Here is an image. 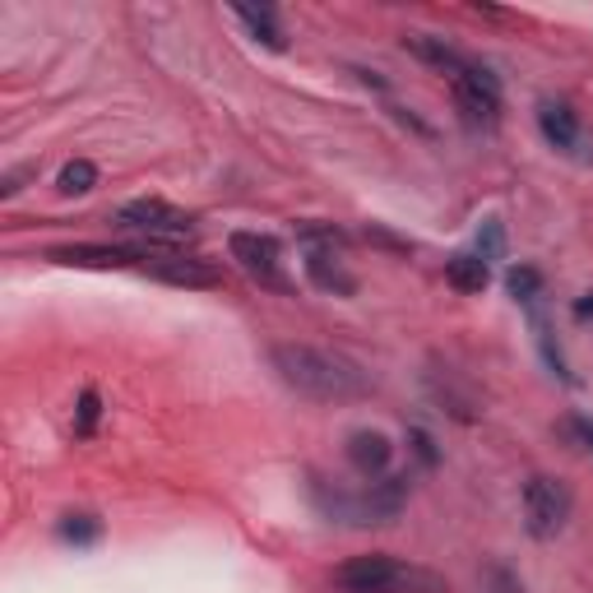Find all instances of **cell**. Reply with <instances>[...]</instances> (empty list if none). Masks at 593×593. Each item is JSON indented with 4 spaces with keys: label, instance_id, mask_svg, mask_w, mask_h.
Instances as JSON below:
<instances>
[{
    "label": "cell",
    "instance_id": "obj_10",
    "mask_svg": "<svg viewBox=\"0 0 593 593\" xmlns=\"http://www.w3.org/2000/svg\"><path fill=\"white\" fill-rule=\"evenodd\" d=\"M306 279L321 292H334V296L358 292V279L344 269V260L334 255V246H306Z\"/></svg>",
    "mask_w": 593,
    "mask_h": 593
},
{
    "label": "cell",
    "instance_id": "obj_6",
    "mask_svg": "<svg viewBox=\"0 0 593 593\" xmlns=\"http://www.w3.org/2000/svg\"><path fill=\"white\" fill-rule=\"evenodd\" d=\"M116 223L130 228V232H144L149 242H163V246L190 242L195 236V219L182 209H172L167 200H130V205L116 209Z\"/></svg>",
    "mask_w": 593,
    "mask_h": 593
},
{
    "label": "cell",
    "instance_id": "obj_4",
    "mask_svg": "<svg viewBox=\"0 0 593 593\" xmlns=\"http://www.w3.org/2000/svg\"><path fill=\"white\" fill-rule=\"evenodd\" d=\"M570 505H575V497H570V487H566L561 478L533 473V478L524 482V528H528L538 543L557 538V533L566 528Z\"/></svg>",
    "mask_w": 593,
    "mask_h": 593
},
{
    "label": "cell",
    "instance_id": "obj_15",
    "mask_svg": "<svg viewBox=\"0 0 593 593\" xmlns=\"http://www.w3.org/2000/svg\"><path fill=\"white\" fill-rule=\"evenodd\" d=\"M445 283L454 288V292H482L487 283H491V269H487V260L482 255H450L445 260Z\"/></svg>",
    "mask_w": 593,
    "mask_h": 593
},
{
    "label": "cell",
    "instance_id": "obj_18",
    "mask_svg": "<svg viewBox=\"0 0 593 593\" xmlns=\"http://www.w3.org/2000/svg\"><path fill=\"white\" fill-rule=\"evenodd\" d=\"M505 288H510V296H520V302H533L538 288H543V274L528 269V265H515V269L505 274Z\"/></svg>",
    "mask_w": 593,
    "mask_h": 593
},
{
    "label": "cell",
    "instance_id": "obj_14",
    "mask_svg": "<svg viewBox=\"0 0 593 593\" xmlns=\"http://www.w3.org/2000/svg\"><path fill=\"white\" fill-rule=\"evenodd\" d=\"M232 14L242 19L246 33L255 37V43H265L269 51H283V47H288V37H283V28H279V14H274L269 5H260V10H255V5H232Z\"/></svg>",
    "mask_w": 593,
    "mask_h": 593
},
{
    "label": "cell",
    "instance_id": "obj_11",
    "mask_svg": "<svg viewBox=\"0 0 593 593\" xmlns=\"http://www.w3.org/2000/svg\"><path fill=\"white\" fill-rule=\"evenodd\" d=\"M344 454H348V464L358 468L362 478H375V473H385V468H389V460H394V445H389L385 431H371V427H362V431H352V437H348Z\"/></svg>",
    "mask_w": 593,
    "mask_h": 593
},
{
    "label": "cell",
    "instance_id": "obj_12",
    "mask_svg": "<svg viewBox=\"0 0 593 593\" xmlns=\"http://www.w3.org/2000/svg\"><path fill=\"white\" fill-rule=\"evenodd\" d=\"M404 51H408V56H418L422 66L450 74V79L468 66V56H464L460 47H450L445 37H431V33H408V37H404Z\"/></svg>",
    "mask_w": 593,
    "mask_h": 593
},
{
    "label": "cell",
    "instance_id": "obj_23",
    "mask_svg": "<svg viewBox=\"0 0 593 593\" xmlns=\"http://www.w3.org/2000/svg\"><path fill=\"white\" fill-rule=\"evenodd\" d=\"M575 315H580V321H589V315H593V292H589V296H584V302L575 306Z\"/></svg>",
    "mask_w": 593,
    "mask_h": 593
},
{
    "label": "cell",
    "instance_id": "obj_3",
    "mask_svg": "<svg viewBox=\"0 0 593 593\" xmlns=\"http://www.w3.org/2000/svg\"><path fill=\"white\" fill-rule=\"evenodd\" d=\"M228 255L251 283H260L269 292H292V279L283 274V246L269 232H232L228 236Z\"/></svg>",
    "mask_w": 593,
    "mask_h": 593
},
{
    "label": "cell",
    "instance_id": "obj_8",
    "mask_svg": "<svg viewBox=\"0 0 593 593\" xmlns=\"http://www.w3.org/2000/svg\"><path fill=\"white\" fill-rule=\"evenodd\" d=\"M325 510L344 524H389L404 510V478L375 482L362 497H334V501H325Z\"/></svg>",
    "mask_w": 593,
    "mask_h": 593
},
{
    "label": "cell",
    "instance_id": "obj_1",
    "mask_svg": "<svg viewBox=\"0 0 593 593\" xmlns=\"http://www.w3.org/2000/svg\"><path fill=\"white\" fill-rule=\"evenodd\" d=\"M274 371L283 375V385H292L306 399L321 404H344V399H362L371 389L367 371L358 362H348L344 352L329 348H311V344H274L269 348Z\"/></svg>",
    "mask_w": 593,
    "mask_h": 593
},
{
    "label": "cell",
    "instance_id": "obj_7",
    "mask_svg": "<svg viewBox=\"0 0 593 593\" xmlns=\"http://www.w3.org/2000/svg\"><path fill=\"white\" fill-rule=\"evenodd\" d=\"M450 89H454V103H460L464 121H473V126H491V121L501 116V79L491 74L487 66L468 61L460 74L450 79Z\"/></svg>",
    "mask_w": 593,
    "mask_h": 593
},
{
    "label": "cell",
    "instance_id": "obj_20",
    "mask_svg": "<svg viewBox=\"0 0 593 593\" xmlns=\"http://www.w3.org/2000/svg\"><path fill=\"white\" fill-rule=\"evenodd\" d=\"M97 412H103V399H97V389H84V399H79V422H74V437H93Z\"/></svg>",
    "mask_w": 593,
    "mask_h": 593
},
{
    "label": "cell",
    "instance_id": "obj_19",
    "mask_svg": "<svg viewBox=\"0 0 593 593\" xmlns=\"http://www.w3.org/2000/svg\"><path fill=\"white\" fill-rule=\"evenodd\" d=\"M478 593H524V584H520L515 575H510L505 566H491L487 575L478 580Z\"/></svg>",
    "mask_w": 593,
    "mask_h": 593
},
{
    "label": "cell",
    "instance_id": "obj_5",
    "mask_svg": "<svg viewBox=\"0 0 593 593\" xmlns=\"http://www.w3.org/2000/svg\"><path fill=\"white\" fill-rule=\"evenodd\" d=\"M140 255H144L140 269L153 274V279L172 283V288H219L223 283V269L219 265L200 260V255H182V251H172L163 242H144Z\"/></svg>",
    "mask_w": 593,
    "mask_h": 593
},
{
    "label": "cell",
    "instance_id": "obj_16",
    "mask_svg": "<svg viewBox=\"0 0 593 593\" xmlns=\"http://www.w3.org/2000/svg\"><path fill=\"white\" fill-rule=\"evenodd\" d=\"M93 186H97V167L89 158H74V163H66L61 176H56V190L61 195H89Z\"/></svg>",
    "mask_w": 593,
    "mask_h": 593
},
{
    "label": "cell",
    "instance_id": "obj_22",
    "mask_svg": "<svg viewBox=\"0 0 593 593\" xmlns=\"http://www.w3.org/2000/svg\"><path fill=\"white\" fill-rule=\"evenodd\" d=\"M33 172H37V167H19V172H10L5 182H0V195H5V200H10V195H14L19 186H24V176H33Z\"/></svg>",
    "mask_w": 593,
    "mask_h": 593
},
{
    "label": "cell",
    "instance_id": "obj_21",
    "mask_svg": "<svg viewBox=\"0 0 593 593\" xmlns=\"http://www.w3.org/2000/svg\"><path fill=\"white\" fill-rule=\"evenodd\" d=\"M501 251H505L501 223H482V232H478V255H482V260H501Z\"/></svg>",
    "mask_w": 593,
    "mask_h": 593
},
{
    "label": "cell",
    "instance_id": "obj_17",
    "mask_svg": "<svg viewBox=\"0 0 593 593\" xmlns=\"http://www.w3.org/2000/svg\"><path fill=\"white\" fill-rule=\"evenodd\" d=\"M56 533H61L66 543H74V547H89V543H97V533H103V524H97L93 515H66Z\"/></svg>",
    "mask_w": 593,
    "mask_h": 593
},
{
    "label": "cell",
    "instance_id": "obj_2",
    "mask_svg": "<svg viewBox=\"0 0 593 593\" xmlns=\"http://www.w3.org/2000/svg\"><path fill=\"white\" fill-rule=\"evenodd\" d=\"M329 584L339 593H445V580L427 566H408L385 551L371 557H352L329 575Z\"/></svg>",
    "mask_w": 593,
    "mask_h": 593
},
{
    "label": "cell",
    "instance_id": "obj_13",
    "mask_svg": "<svg viewBox=\"0 0 593 593\" xmlns=\"http://www.w3.org/2000/svg\"><path fill=\"white\" fill-rule=\"evenodd\" d=\"M538 130H543V140L551 144V149H575L580 144V116L570 112L566 103H538Z\"/></svg>",
    "mask_w": 593,
    "mask_h": 593
},
{
    "label": "cell",
    "instance_id": "obj_9",
    "mask_svg": "<svg viewBox=\"0 0 593 593\" xmlns=\"http://www.w3.org/2000/svg\"><path fill=\"white\" fill-rule=\"evenodd\" d=\"M51 260L74 265V269H130V265H144V255L140 246H56Z\"/></svg>",
    "mask_w": 593,
    "mask_h": 593
}]
</instances>
